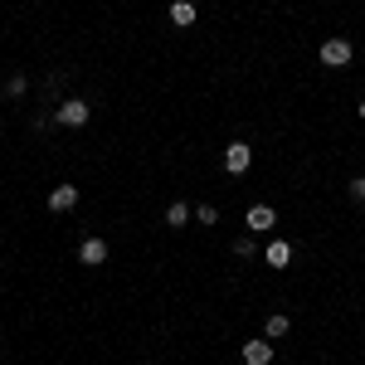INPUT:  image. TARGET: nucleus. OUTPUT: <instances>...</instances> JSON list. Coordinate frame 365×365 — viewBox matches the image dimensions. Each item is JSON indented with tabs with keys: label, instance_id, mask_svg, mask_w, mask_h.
<instances>
[{
	"label": "nucleus",
	"instance_id": "f257e3e1",
	"mask_svg": "<svg viewBox=\"0 0 365 365\" xmlns=\"http://www.w3.org/2000/svg\"><path fill=\"white\" fill-rule=\"evenodd\" d=\"M249 166H253V146L249 141H229L225 146V170L229 175H244Z\"/></svg>",
	"mask_w": 365,
	"mask_h": 365
},
{
	"label": "nucleus",
	"instance_id": "f03ea898",
	"mask_svg": "<svg viewBox=\"0 0 365 365\" xmlns=\"http://www.w3.org/2000/svg\"><path fill=\"white\" fill-rule=\"evenodd\" d=\"M88 103L83 98H63V103H58V113H54V122H63V127H88Z\"/></svg>",
	"mask_w": 365,
	"mask_h": 365
},
{
	"label": "nucleus",
	"instance_id": "7ed1b4c3",
	"mask_svg": "<svg viewBox=\"0 0 365 365\" xmlns=\"http://www.w3.org/2000/svg\"><path fill=\"white\" fill-rule=\"evenodd\" d=\"M317 58H322L327 68H346V63H351V44H346V39H327V44L317 49Z\"/></svg>",
	"mask_w": 365,
	"mask_h": 365
},
{
	"label": "nucleus",
	"instance_id": "20e7f679",
	"mask_svg": "<svg viewBox=\"0 0 365 365\" xmlns=\"http://www.w3.org/2000/svg\"><path fill=\"white\" fill-rule=\"evenodd\" d=\"M78 263H88V268H98V263H108V244L88 234L83 244H78Z\"/></svg>",
	"mask_w": 365,
	"mask_h": 365
},
{
	"label": "nucleus",
	"instance_id": "39448f33",
	"mask_svg": "<svg viewBox=\"0 0 365 365\" xmlns=\"http://www.w3.org/2000/svg\"><path fill=\"white\" fill-rule=\"evenodd\" d=\"M73 205H78V185H54V190H49V210H54V215H68Z\"/></svg>",
	"mask_w": 365,
	"mask_h": 365
},
{
	"label": "nucleus",
	"instance_id": "423d86ee",
	"mask_svg": "<svg viewBox=\"0 0 365 365\" xmlns=\"http://www.w3.org/2000/svg\"><path fill=\"white\" fill-rule=\"evenodd\" d=\"M244 225H249V234H268V229L278 225V215H273L268 205H253V210H249V220H244Z\"/></svg>",
	"mask_w": 365,
	"mask_h": 365
},
{
	"label": "nucleus",
	"instance_id": "0eeeda50",
	"mask_svg": "<svg viewBox=\"0 0 365 365\" xmlns=\"http://www.w3.org/2000/svg\"><path fill=\"white\" fill-rule=\"evenodd\" d=\"M244 365H273V341H244Z\"/></svg>",
	"mask_w": 365,
	"mask_h": 365
},
{
	"label": "nucleus",
	"instance_id": "6e6552de",
	"mask_svg": "<svg viewBox=\"0 0 365 365\" xmlns=\"http://www.w3.org/2000/svg\"><path fill=\"white\" fill-rule=\"evenodd\" d=\"M263 258H268V268H287V263H292V244H287V239H273Z\"/></svg>",
	"mask_w": 365,
	"mask_h": 365
},
{
	"label": "nucleus",
	"instance_id": "1a4fd4ad",
	"mask_svg": "<svg viewBox=\"0 0 365 365\" xmlns=\"http://www.w3.org/2000/svg\"><path fill=\"white\" fill-rule=\"evenodd\" d=\"M170 20H175L180 29H190L195 25V5H190V0H175V5H170Z\"/></svg>",
	"mask_w": 365,
	"mask_h": 365
},
{
	"label": "nucleus",
	"instance_id": "9d476101",
	"mask_svg": "<svg viewBox=\"0 0 365 365\" xmlns=\"http://www.w3.org/2000/svg\"><path fill=\"white\" fill-rule=\"evenodd\" d=\"M263 336H268V341H282V336H287V317H282V312H273V317H268Z\"/></svg>",
	"mask_w": 365,
	"mask_h": 365
},
{
	"label": "nucleus",
	"instance_id": "9b49d317",
	"mask_svg": "<svg viewBox=\"0 0 365 365\" xmlns=\"http://www.w3.org/2000/svg\"><path fill=\"white\" fill-rule=\"evenodd\" d=\"M190 215H195V210L175 200V205H170V210H166V225H170V229H180V225H185V220H190Z\"/></svg>",
	"mask_w": 365,
	"mask_h": 365
},
{
	"label": "nucleus",
	"instance_id": "f8f14e48",
	"mask_svg": "<svg viewBox=\"0 0 365 365\" xmlns=\"http://www.w3.org/2000/svg\"><path fill=\"white\" fill-rule=\"evenodd\" d=\"M195 220H200V225H215V220H220V210H215V205H200Z\"/></svg>",
	"mask_w": 365,
	"mask_h": 365
},
{
	"label": "nucleus",
	"instance_id": "ddd939ff",
	"mask_svg": "<svg viewBox=\"0 0 365 365\" xmlns=\"http://www.w3.org/2000/svg\"><path fill=\"white\" fill-rule=\"evenodd\" d=\"M351 200H356V205H365V175H356V180H351Z\"/></svg>",
	"mask_w": 365,
	"mask_h": 365
},
{
	"label": "nucleus",
	"instance_id": "4468645a",
	"mask_svg": "<svg viewBox=\"0 0 365 365\" xmlns=\"http://www.w3.org/2000/svg\"><path fill=\"white\" fill-rule=\"evenodd\" d=\"M25 88H29V83H25V78H20V73H15V78H10V83H5V93H10V98H20V93H25Z\"/></svg>",
	"mask_w": 365,
	"mask_h": 365
},
{
	"label": "nucleus",
	"instance_id": "2eb2a0df",
	"mask_svg": "<svg viewBox=\"0 0 365 365\" xmlns=\"http://www.w3.org/2000/svg\"><path fill=\"white\" fill-rule=\"evenodd\" d=\"M234 253H244V258H253V239L244 234V239H234Z\"/></svg>",
	"mask_w": 365,
	"mask_h": 365
},
{
	"label": "nucleus",
	"instance_id": "dca6fc26",
	"mask_svg": "<svg viewBox=\"0 0 365 365\" xmlns=\"http://www.w3.org/2000/svg\"><path fill=\"white\" fill-rule=\"evenodd\" d=\"M356 113H361V117H365V98H361V108H356Z\"/></svg>",
	"mask_w": 365,
	"mask_h": 365
},
{
	"label": "nucleus",
	"instance_id": "f3484780",
	"mask_svg": "<svg viewBox=\"0 0 365 365\" xmlns=\"http://www.w3.org/2000/svg\"><path fill=\"white\" fill-rule=\"evenodd\" d=\"M0 127H5V122H0Z\"/></svg>",
	"mask_w": 365,
	"mask_h": 365
}]
</instances>
